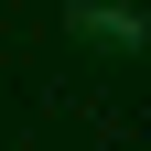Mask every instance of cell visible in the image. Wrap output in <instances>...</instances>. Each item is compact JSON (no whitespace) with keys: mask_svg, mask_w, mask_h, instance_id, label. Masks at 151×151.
Wrapping results in <instances>:
<instances>
[{"mask_svg":"<svg viewBox=\"0 0 151 151\" xmlns=\"http://www.w3.org/2000/svg\"><path fill=\"white\" fill-rule=\"evenodd\" d=\"M65 32H76V43H108V54H140V43H151V22L129 11V0H76Z\"/></svg>","mask_w":151,"mask_h":151,"instance_id":"6da1fadb","label":"cell"}]
</instances>
